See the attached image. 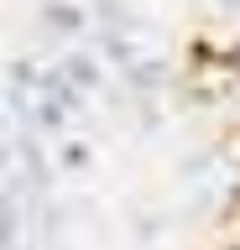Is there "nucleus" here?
<instances>
[{"label":"nucleus","mask_w":240,"mask_h":250,"mask_svg":"<svg viewBox=\"0 0 240 250\" xmlns=\"http://www.w3.org/2000/svg\"><path fill=\"white\" fill-rule=\"evenodd\" d=\"M63 162H68V167H84V162H89V151H84V146H68Z\"/></svg>","instance_id":"5"},{"label":"nucleus","mask_w":240,"mask_h":250,"mask_svg":"<svg viewBox=\"0 0 240 250\" xmlns=\"http://www.w3.org/2000/svg\"><path fill=\"white\" fill-rule=\"evenodd\" d=\"M105 58H115L120 68H136V47L126 37H105Z\"/></svg>","instance_id":"1"},{"label":"nucleus","mask_w":240,"mask_h":250,"mask_svg":"<svg viewBox=\"0 0 240 250\" xmlns=\"http://www.w3.org/2000/svg\"><path fill=\"white\" fill-rule=\"evenodd\" d=\"M47 21L63 26V31H73V26H79V11H73V5H47Z\"/></svg>","instance_id":"3"},{"label":"nucleus","mask_w":240,"mask_h":250,"mask_svg":"<svg viewBox=\"0 0 240 250\" xmlns=\"http://www.w3.org/2000/svg\"><path fill=\"white\" fill-rule=\"evenodd\" d=\"M42 125L47 130H63V104H42Z\"/></svg>","instance_id":"4"},{"label":"nucleus","mask_w":240,"mask_h":250,"mask_svg":"<svg viewBox=\"0 0 240 250\" xmlns=\"http://www.w3.org/2000/svg\"><path fill=\"white\" fill-rule=\"evenodd\" d=\"M63 73H73V78H79V83H84V89H94V62H89V58H68V68H63Z\"/></svg>","instance_id":"2"}]
</instances>
